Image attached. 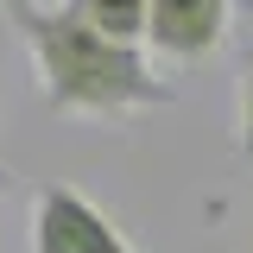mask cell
I'll return each instance as SVG.
<instances>
[{
	"mask_svg": "<svg viewBox=\"0 0 253 253\" xmlns=\"http://www.w3.org/2000/svg\"><path fill=\"white\" fill-rule=\"evenodd\" d=\"M101 38L114 44H146V0H70Z\"/></svg>",
	"mask_w": 253,
	"mask_h": 253,
	"instance_id": "obj_4",
	"label": "cell"
},
{
	"mask_svg": "<svg viewBox=\"0 0 253 253\" xmlns=\"http://www.w3.org/2000/svg\"><path fill=\"white\" fill-rule=\"evenodd\" d=\"M241 152L253 158V76H247V95H241Z\"/></svg>",
	"mask_w": 253,
	"mask_h": 253,
	"instance_id": "obj_5",
	"label": "cell"
},
{
	"mask_svg": "<svg viewBox=\"0 0 253 253\" xmlns=\"http://www.w3.org/2000/svg\"><path fill=\"white\" fill-rule=\"evenodd\" d=\"M228 32V0H146V44L171 63H203Z\"/></svg>",
	"mask_w": 253,
	"mask_h": 253,
	"instance_id": "obj_3",
	"label": "cell"
},
{
	"mask_svg": "<svg viewBox=\"0 0 253 253\" xmlns=\"http://www.w3.org/2000/svg\"><path fill=\"white\" fill-rule=\"evenodd\" d=\"M6 19L19 26L38 70V89L57 114L76 121H133L146 108H171V89L158 83L139 44H114L63 0V6H38V0H6Z\"/></svg>",
	"mask_w": 253,
	"mask_h": 253,
	"instance_id": "obj_1",
	"label": "cell"
},
{
	"mask_svg": "<svg viewBox=\"0 0 253 253\" xmlns=\"http://www.w3.org/2000/svg\"><path fill=\"white\" fill-rule=\"evenodd\" d=\"M32 253H139L114 221L70 184H38L32 203Z\"/></svg>",
	"mask_w": 253,
	"mask_h": 253,
	"instance_id": "obj_2",
	"label": "cell"
}]
</instances>
